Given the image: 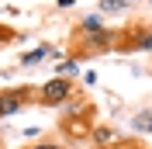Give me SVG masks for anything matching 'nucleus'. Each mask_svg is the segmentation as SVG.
Listing matches in <instances>:
<instances>
[{"instance_id":"1","label":"nucleus","mask_w":152,"mask_h":149,"mask_svg":"<svg viewBox=\"0 0 152 149\" xmlns=\"http://www.w3.org/2000/svg\"><path fill=\"white\" fill-rule=\"evenodd\" d=\"M73 42H76V52H73L69 59H90V56H97V52H111V49H118V42H121V31L100 28V31H90V35H80V31H73Z\"/></svg>"},{"instance_id":"5","label":"nucleus","mask_w":152,"mask_h":149,"mask_svg":"<svg viewBox=\"0 0 152 149\" xmlns=\"http://www.w3.org/2000/svg\"><path fill=\"white\" fill-rule=\"evenodd\" d=\"M90 142H94L97 149H124L128 146V142H124V132L114 128V125H107V121H100V125L90 128Z\"/></svg>"},{"instance_id":"3","label":"nucleus","mask_w":152,"mask_h":149,"mask_svg":"<svg viewBox=\"0 0 152 149\" xmlns=\"http://www.w3.org/2000/svg\"><path fill=\"white\" fill-rule=\"evenodd\" d=\"M73 83H69L66 76H52L48 83H42L38 87V101L35 104H42V108H62V104H69L73 101Z\"/></svg>"},{"instance_id":"15","label":"nucleus","mask_w":152,"mask_h":149,"mask_svg":"<svg viewBox=\"0 0 152 149\" xmlns=\"http://www.w3.org/2000/svg\"><path fill=\"white\" fill-rule=\"evenodd\" d=\"M24 149H31V146H24Z\"/></svg>"},{"instance_id":"12","label":"nucleus","mask_w":152,"mask_h":149,"mask_svg":"<svg viewBox=\"0 0 152 149\" xmlns=\"http://www.w3.org/2000/svg\"><path fill=\"white\" fill-rule=\"evenodd\" d=\"M31 149H62L59 142H38V146H31Z\"/></svg>"},{"instance_id":"6","label":"nucleus","mask_w":152,"mask_h":149,"mask_svg":"<svg viewBox=\"0 0 152 149\" xmlns=\"http://www.w3.org/2000/svg\"><path fill=\"white\" fill-rule=\"evenodd\" d=\"M48 56H52V45H48V42H42V45H35L31 52H24V56L18 59V66H38V63H45Z\"/></svg>"},{"instance_id":"10","label":"nucleus","mask_w":152,"mask_h":149,"mask_svg":"<svg viewBox=\"0 0 152 149\" xmlns=\"http://www.w3.org/2000/svg\"><path fill=\"white\" fill-rule=\"evenodd\" d=\"M132 125H135V128H138V132H152V114H149V111L135 114V118H132Z\"/></svg>"},{"instance_id":"8","label":"nucleus","mask_w":152,"mask_h":149,"mask_svg":"<svg viewBox=\"0 0 152 149\" xmlns=\"http://www.w3.org/2000/svg\"><path fill=\"white\" fill-rule=\"evenodd\" d=\"M124 7H128L124 0H97V14H118Z\"/></svg>"},{"instance_id":"14","label":"nucleus","mask_w":152,"mask_h":149,"mask_svg":"<svg viewBox=\"0 0 152 149\" xmlns=\"http://www.w3.org/2000/svg\"><path fill=\"white\" fill-rule=\"evenodd\" d=\"M124 4H138V0H124Z\"/></svg>"},{"instance_id":"4","label":"nucleus","mask_w":152,"mask_h":149,"mask_svg":"<svg viewBox=\"0 0 152 149\" xmlns=\"http://www.w3.org/2000/svg\"><path fill=\"white\" fill-rule=\"evenodd\" d=\"M118 49L121 52H149L152 56V24H132V28H124Z\"/></svg>"},{"instance_id":"7","label":"nucleus","mask_w":152,"mask_h":149,"mask_svg":"<svg viewBox=\"0 0 152 149\" xmlns=\"http://www.w3.org/2000/svg\"><path fill=\"white\" fill-rule=\"evenodd\" d=\"M100 28H104V18H100V14H86V18L76 24L80 35H90V31H100Z\"/></svg>"},{"instance_id":"11","label":"nucleus","mask_w":152,"mask_h":149,"mask_svg":"<svg viewBox=\"0 0 152 149\" xmlns=\"http://www.w3.org/2000/svg\"><path fill=\"white\" fill-rule=\"evenodd\" d=\"M18 31H14V28H10V24H0V49H4V45H10V42H18Z\"/></svg>"},{"instance_id":"2","label":"nucleus","mask_w":152,"mask_h":149,"mask_svg":"<svg viewBox=\"0 0 152 149\" xmlns=\"http://www.w3.org/2000/svg\"><path fill=\"white\" fill-rule=\"evenodd\" d=\"M35 101H38V87H0V121L21 114Z\"/></svg>"},{"instance_id":"13","label":"nucleus","mask_w":152,"mask_h":149,"mask_svg":"<svg viewBox=\"0 0 152 149\" xmlns=\"http://www.w3.org/2000/svg\"><path fill=\"white\" fill-rule=\"evenodd\" d=\"M56 4H59V7H62V10H69V7H76V0H56Z\"/></svg>"},{"instance_id":"9","label":"nucleus","mask_w":152,"mask_h":149,"mask_svg":"<svg viewBox=\"0 0 152 149\" xmlns=\"http://www.w3.org/2000/svg\"><path fill=\"white\" fill-rule=\"evenodd\" d=\"M76 73H80L76 59H62V63L56 66V76H66V80H69V76H76Z\"/></svg>"}]
</instances>
